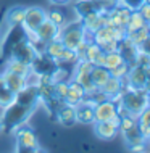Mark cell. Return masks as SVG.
<instances>
[{
	"label": "cell",
	"mask_w": 150,
	"mask_h": 153,
	"mask_svg": "<svg viewBox=\"0 0 150 153\" xmlns=\"http://www.w3.org/2000/svg\"><path fill=\"white\" fill-rule=\"evenodd\" d=\"M137 123H142L150 126V106H145V108L140 111V114L137 116Z\"/></svg>",
	"instance_id": "cell-36"
},
{
	"label": "cell",
	"mask_w": 150,
	"mask_h": 153,
	"mask_svg": "<svg viewBox=\"0 0 150 153\" xmlns=\"http://www.w3.org/2000/svg\"><path fill=\"white\" fill-rule=\"evenodd\" d=\"M144 2H145V3H150V0H144Z\"/></svg>",
	"instance_id": "cell-44"
},
{
	"label": "cell",
	"mask_w": 150,
	"mask_h": 153,
	"mask_svg": "<svg viewBox=\"0 0 150 153\" xmlns=\"http://www.w3.org/2000/svg\"><path fill=\"white\" fill-rule=\"evenodd\" d=\"M123 137L124 140H126V143L129 147H132V145H137V143H145L147 140L144 139V135L139 132V127L134 126V127H131V129H128V131H124L123 132Z\"/></svg>",
	"instance_id": "cell-27"
},
{
	"label": "cell",
	"mask_w": 150,
	"mask_h": 153,
	"mask_svg": "<svg viewBox=\"0 0 150 153\" xmlns=\"http://www.w3.org/2000/svg\"><path fill=\"white\" fill-rule=\"evenodd\" d=\"M103 56H105V52L100 47L97 42H94L92 39L87 40V45L84 48V53H82V58L90 61L92 65H103Z\"/></svg>",
	"instance_id": "cell-17"
},
{
	"label": "cell",
	"mask_w": 150,
	"mask_h": 153,
	"mask_svg": "<svg viewBox=\"0 0 150 153\" xmlns=\"http://www.w3.org/2000/svg\"><path fill=\"white\" fill-rule=\"evenodd\" d=\"M97 2L100 3V7H102V10L105 11V13H108L110 10H113V8L118 5V0H97Z\"/></svg>",
	"instance_id": "cell-37"
},
{
	"label": "cell",
	"mask_w": 150,
	"mask_h": 153,
	"mask_svg": "<svg viewBox=\"0 0 150 153\" xmlns=\"http://www.w3.org/2000/svg\"><path fill=\"white\" fill-rule=\"evenodd\" d=\"M45 19H47V10H44L40 7H29V8H26L21 27L28 36H31Z\"/></svg>",
	"instance_id": "cell-6"
},
{
	"label": "cell",
	"mask_w": 150,
	"mask_h": 153,
	"mask_svg": "<svg viewBox=\"0 0 150 153\" xmlns=\"http://www.w3.org/2000/svg\"><path fill=\"white\" fill-rule=\"evenodd\" d=\"M47 19L52 21L53 24H57L58 27H61L66 23V13L61 11L60 8H57V5H53V8H50L47 11Z\"/></svg>",
	"instance_id": "cell-29"
},
{
	"label": "cell",
	"mask_w": 150,
	"mask_h": 153,
	"mask_svg": "<svg viewBox=\"0 0 150 153\" xmlns=\"http://www.w3.org/2000/svg\"><path fill=\"white\" fill-rule=\"evenodd\" d=\"M145 90H150V71L147 74V81H145Z\"/></svg>",
	"instance_id": "cell-42"
},
{
	"label": "cell",
	"mask_w": 150,
	"mask_h": 153,
	"mask_svg": "<svg viewBox=\"0 0 150 153\" xmlns=\"http://www.w3.org/2000/svg\"><path fill=\"white\" fill-rule=\"evenodd\" d=\"M82 100H84V95L79 94L76 89H73L71 85L68 84V92H66L63 102H65V103H69V105H73V106H76L78 103H81Z\"/></svg>",
	"instance_id": "cell-30"
},
{
	"label": "cell",
	"mask_w": 150,
	"mask_h": 153,
	"mask_svg": "<svg viewBox=\"0 0 150 153\" xmlns=\"http://www.w3.org/2000/svg\"><path fill=\"white\" fill-rule=\"evenodd\" d=\"M79 60V56H78V53L76 50H71V48H63L60 53V56H58V60H57V63H76V61Z\"/></svg>",
	"instance_id": "cell-31"
},
{
	"label": "cell",
	"mask_w": 150,
	"mask_h": 153,
	"mask_svg": "<svg viewBox=\"0 0 150 153\" xmlns=\"http://www.w3.org/2000/svg\"><path fill=\"white\" fill-rule=\"evenodd\" d=\"M7 71H11L15 74L28 77L29 74H31V65L24 63V61H19L16 58H10V61L7 63Z\"/></svg>",
	"instance_id": "cell-23"
},
{
	"label": "cell",
	"mask_w": 150,
	"mask_h": 153,
	"mask_svg": "<svg viewBox=\"0 0 150 153\" xmlns=\"http://www.w3.org/2000/svg\"><path fill=\"white\" fill-rule=\"evenodd\" d=\"M58 39L63 42V45L66 48L76 50L86 39H92V37L86 32L81 19L76 18V19H73V21H69V23L66 21L63 26L60 27V36H58Z\"/></svg>",
	"instance_id": "cell-2"
},
{
	"label": "cell",
	"mask_w": 150,
	"mask_h": 153,
	"mask_svg": "<svg viewBox=\"0 0 150 153\" xmlns=\"http://www.w3.org/2000/svg\"><path fill=\"white\" fill-rule=\"evenodd\" d=\"M37 53H39V50H37L34 42H32L28 36H24L13 45V48H11V52H10V58H16L19 61H24V63L31 65L32 61H34Z\"/></svg>",
	"instance_id": "cell-4"
},
{
	"label": "cell",
	"mask_w": 150,
	"mask_h": 153,
	"mask_svg": "<svg viewBox=\"0 0 150 153\" xmlns=\"http://www.w3.org/2000/svg\"><path fill=\"white\" fill-rule=\"evenodd\" d=\"M94 132L100 140H113L119 134V119L113 121H95Z\"/></svg>",
	"instance_id": "cell-9"
},
{
	"label": "cell",
	"mask_w": 150,
	"mask_h": 153,
	"mask_svg": "<svg viewBox=\"0 0 150 153\" xmlns=\"http://www.w3.org/2000/svg\"><path fill=\"white\" fill-rule=\"evenodd\" d=\"M16 102L23 103V105H29V106H37L40 103V95H39V87L37 84H26V87L21 89L16 94Z\"/></svg>",
	"instance_id": "cell-13"
},
{
	"label": "cell",
	"mask_w": 150,
	"mask_h": 153,
	"mask_svg": "<svg viewBox=\"0 0 150 153\" xmlns=\"http://www.w3.org/2000/svg\"><path fill=\"white\" fill-rule=\"evenodd\" d=\"M76 123H81L84 126L95 123V114H94V105L87 100H82L76 105Z\"/></svg>",
	"instance_id": "cell-16"
},
{
	"label": "cell",
	"mask_w": 150,
	"mask_h": 153,
	"mask_svg": "<svg viewBox=\"0 0 150 153\" xmlns=\"http://www.w3.org/2000/svg\"><path fill=\"white\" fill-rule=\"evenodd\" d=\"M129 68H131V65L126 63V61H123L121 65H118L115 69H111V76H116V77H119V79H126V76H128V73H129Z\"/></svg>",
	"instance_id": "cell-33"
},
{
	"label": "cell",
	"mask_w": 150,
	"mask_h": 153,
	"mask_svg": "<svg viewBox=\"0 0 150 153\" xmlns=\"http://www.w3.org/2000/svg\"><path fill=\"white\" fill-rule=\"evenodd\" d=\"M16 148H18V152H26V153L40 150L37 135L31 127H26L23 124L16 129Z\"/></svg>",
	"instance_id": "cell-5"
},
{
	"label": "cell",
	"mask_w": 150,
	"mask_h": 153,
	"mask_svg": "<svg viewBox=\"0 0 150 153\" xmlns=\"http://www.w3.org/2000/svg\"><path fill=\"white\" fill-rule=\"evenodd\" d=\"M79 19H81V23H82V26H84L86 32L92 37V34L95 31L107 24L108 13H105V11H92V13H87L86 16H82V18H79Z\"/></svg>",
	"instance_id": "cell-10"
},
{
	"label": "cell",
	"mask_w": 150,
	"mask_h": 153,
	"mask_svg": "<svg viewBox=\"0 0 150 153\" xmlns=\"http://www.w3.org/2000/svg\"><path fill=\"white\" fill-rule=\"evenodd\" d=\"M57 69H58V63L55 60L49 58L44 52L37 53L34 61L31 63V73L37 74V76H39V74H44V73H53L55 74Z\"/></svg>",
	"instance_id": "cell-11"
},
{
	"label": "cell",
	"mask_w": 150,
	"mask_h": 153,
	"mask_svg": "<svg viewBox=\"0 0 150 153\" xmlns=\"http://www.w3.org/2000/svg\"><path fill=\"white\" fill-rule=\"evenodd\" d=\"M137 11H139L140 15H142V18L145 19V23L150 24V3H142L139 8H137Z\"/></svg>",
	"instance_id": "cell-35"
},
{
	"label": "cell",
	"mask_w": 150,
	"mask_h": 153,
	"mask_svg": "<svg viewBox=\"0 0 150 153\" xmlns=\"http://www.w3.org/2000/svg\"><path fill=\"white\" fill-rule=\"evenodd\" d=\"M147 106H150V90H147Z\"/></svg>",
	"instance_id": "cell-43"
},
{
	"label": "cell",
	"mask_w": 150,
	"mask_h": 153,
	"mask_svg": "<svg viewBox=\"0 0 150 153\" xmlns=\"http://www.w3.org/2000/svg\"><path fill=\"white\" fill-rule=\"evenodd\" d=\"M110 76H111V73L108 71L105 66H102V65H94L92 71H90V79H92V84L97 89L102 87Z\"/></svg>",
	"instance_id": "cell-21"
},
{
	"label": "cell",
	"mask_w": 150,
	"mask_h": 153,
	"mask_svg": "<svg viewBox=\"0 0 150 153\" xmlns=\"http://www.w3.org/2000/svg\"><path fill=\"white\" fill-rule=\"evenodd\" d=\"M139 50H140V52H144V53H147V55L150 56V36L144 40L142 44L139 45Z\"/></svg>",
	"instance_id": "cell-39"
},
{
	"label": "cell",
	"mask_w": 150,
	"mask_h": 153,
	"mask_svg": "<svg viewBox=\"0 0 150 153\" xmlns=\"http://www.w3.org/2000/svg\"><path fill=\"white\" fill-rule=\"evenodd\" d=\"M118 100L126 108V111L129 114L137 118L140 114V111L147 106V90L145 89H134V87H129L128 84H124L123 92L118 97Z\"/></svg>",
	"instance_id": "cell-3"
},
{
	"label": "cell",
	"mask_w": 150,
	"mask_h": 153,
	"mask_svg": "<svg viewBox=\"0 0 150 153\" xmlns=\"http://www.w3.org/2000/svg\"><path fill=\"white\" fill-rule=\"evenodd\" d=\"M149 36H150V24H147V23H145L142 27H139V29H136V31H132V32H129V34H126L128 39L131 40L132 44H136L137 47H139V45L142 44Z\"/></svg>",
	"instance_id": "cell-26"
},
{
	"label": "cell",
	"mask_w": 150,
	"mask_h": 153,
	"mask_svg": "<svg viewBox=\"0 0 150 153\" xmlns=\"http://www.w3.org/2000/svg\"><path fill=\"white\" fill-rule=\"evenodd\" d=\"M129 150L134 153H144V152H147V147H145V143H137V145L129 147Z\"/></svg>",
	"instance_id": "cell-40"
},
{
	"label": "cell",
	"mask_w": 150,
	"mask_h": 153,
	"mask_svg": "<svg viewBox=\"0 0 150 153\" xmlns=\"http://www.w3.org/2000/svg\"><path fill=\"white\" fill-rule=\"evenodd\" d=\"M94 114L95 121H113L119 119L118 111H116V102L111 98H102V100L94 103Z\"/></svg>",
	"instance_id": "cell-8"
},
{
	"label": "cell",
	"mask_w": 150,
	"mask_h": 153,
	"mask_svg": "<svg viewBox=\"0 0 150 153\" xmlns=\"http://www.w3.org/2000/svg\"><path fill=\"white\" fill-rule=\"evenodd\" d=\"M137 126V118L132 116V114H124V116L119 118V132H124L131 127Z\"/></svg>",
	"instance_id": "cell-32"
},
{
	"label": "cell",
	"mask_w": 150,
	"mask_h": 153,
	"mask_svg": "<svg viewBox=\"0 0 150 153\" xmlns=\"http://www.w3.org/2000/svg\"><path fill=\"white\" fill-rule=\"evenodd\" d=\"M74 11H76L78 18H82L87 13H92V11H103L100 3L97 0H79L74 5Z\"/></svg>",
	"instance_id": "cell-20"
},
{
	"label": "cell",
	"mask_w": 150,
	"mask_h": 153,
	"mask_svg": "<svg viewBox=\"0 0 150 153\" xmlns=\"http://www.w3.org/2000/svg\"><path fill=\"white\" fill-rule=\"evenodd\" d=\"M0 132H2V123H0Z\"/></svg>",
	"instance_id": "cell-45"
},
{
	"label": "cell",
	"mask_w": 150,
	"mask_h": 153,
	"mask_svg": "<svg viewBox=\"0 0 150 153\" xmlns=\"http://www.w3.org/2000/svg\"><path fill=\"white\" fill-rule=\"evenodd\" d=\"M57 121L65 127H71L76 124V106L69 105V103H60V106L57 108Z\"/></svg>",
	"instance_id": "cell-15"
},
{
	"label": "cell",
	"mask_w": 150,
	"mask_h": 153,
	"mask_svg": "<svg viewBox=\"0 0 150 153\" xmlns=\"http://www.w3.org/2000/svg\"><path fill=\"white\" fill-rule=\"evenodd\" d=\"M52 5H68V3H71L73 0H49Z\"/></svg>",
	"instance_id": "cell-41"
},
{
	"label": "cell",
	"mask_w": 150,
	"mask_h": 153,
	"mask_svg": "<svg viewBox=\"0 0 150 153\" xmlns=\"http://www.w3.org/2000/svg\"><path fill=\"white\" fill-rule=\"evenodd\" d=\"M147 142H150V135H149V137H147Z\"/></svg>",
	"instance_id": "cell-46"
},
{
	"label": "cell",
	"mask_w": 150,
	"mask_h": 153,
	"mask_svg": "<svg viewBox=\"0 0 150 153\" xmlns=\"http://www.w3.org/2000/svg\"><path fill=\"white\" fill-rule=\"evenodd\" d=\"M3 77H5L7 87L10 89L13 94H18L19 90L24 89V87H26V84H28V77L19 76V74H15L11 71H7V69H5V73H3Z\"/></svg>",
	"instance_id": "cell-18"
},
{
	"label": "cell",
	"mask_w": 150,
	"mask_h": 153,
	"mask_svg": "<svg viewBox=\"0 0 150 153\" xmlns=\"http://www.w3.org/2000/svg\"><path fill=\"white\" fill-rule=\"evenodd\" d=\"M124 61L123 55L119 53V50L116 48V50H110V52H105V56H103V65L108 71H111V69H115L118 65H121Z\"/></svg>",
	"instance_id": "cell-25"
},
{
	"label": "cell",
	"mask_w": 150,
	"mask_h": 153,
	"mask_svg": "<svg viewBox=\"0 0 150 153\" xmlns=\"http://www.w3.org/2000/svg\"><path fill=\"white\" fill-rule=\"evenodd\" d=\"M37 106H29V105H23L19 102H13L8 106L3 108V113L0 116V123H2V131H5L7 134L16 131L19 126H23L24 123L29 119L34 110Z\"/></svg>",
	"instance_id": "cell-1"
},
{
	"label": "cell",
	"mask_w": 150,
	"mask_h": 153,
	"mask_svg": "<svg viewBox=\"0 0 150 153\" xmlns=\"http://www.w3.org/2000/svg\"><path fill=\"white\" fill-rule=\"evenodd\" d=\"M24 13H26V7H11L10 10L7 11L5 15V23L8 27H16V26H21L23 19H24Z\"/></svg>",
	"instance_id": "cell-19"
},
{
	"label": "cell",
	"mask_w": 150,
	"mask_h": 153,
	"mask_svg": "<svg viewBox=\"0 0 150 153\" xmlns=\"http://www.w3.org/2000/svg\"><path fill=\"white\" fill-rule=\"evenodd\" d=\"M63 48H65L63 42H61V40L57 37V39H52V40H49V42H45V44H44L42 52L49 56V58H52V60H55V61H57Z\"/></svg>",
	"instance_id": "cell-22"
},
{
	"label": "cell",
	"mask_w": 150,
	"mask_h": 153,
	"mask_svg": "<svg viewBox=\"0 0 150 153\" xmlns=\"http://www.w3.org/2000/svg\"><path fill=\"white\" fill-rule=\"evenodd\" d=\"M16 98V94H13L5 84V77L0 74V108H5L10 103H13Z\"/></svg>",
	"instance_id": "cell-24"
},
{
	"label": "cell",
	"mask_w": 150,
	"mask_h": 153,
	"mask_svg": "<svg viewBox=\"0 0 150 153\" xmlns=\"http://www.w3.org/2000/svg\"><path fill=\"white\" fill-rule=\"evenodd\" d=\"M60 36V27L57 26V24H53L52 21H49V19H45V21L40 24L37 29L32 32L31 36H28L29 39L34 42V45L37 47V44H45V42H49V40H52V39H57V37ZM39 50V48H37Z\"/></svg>",
	"instance_id": "cell-7"
},
{
	"label": "cell",
	"mask_w": 150,
	"mask_h": 153,
	"mask_svg": "<svg viewBox=\"0 0 150 153\" xmlns=\"http://www.w3.org/2000/svg\"><path fill=\"white\" fill-rule=\"evenodd\" d=\"M145 24V19L142 18V15L139 13L137 10H132V13L131 16H129V21L126 24V34H129V32H132V31H136V29H139V27H142Z\"/></svg>",
	"instance_id": "cell-28"
},
{
	"label": "cell",
	"mask_w": 150,
	"mask_h": 153,
	"mask_svg": "<svg viewBox=\"0 0 150 153\" xmlns=\"http://www.w3.org/2000/svg\"><path fill=\"white\" fill-rule=\"evenodd\" d=\"M150 69L144 68L140 65H132L129 68V73L124 79V84H128L129 87L134 89H145V81H147V74Z\"/></svg>",
	"instance_id": "cell-12"
},
{
	"label": "cell",
	"mask_w": 150,
	"mask_h": 153,
	"mask_svg": "<svg viewBox=\"0 0 150 153\" xmlns=\"http://www.w3.org/2000/svg\"><path fill=\"white\" fill-rule=\"evenodd\" d=\"M119 5H124L128 8H131V10H137L140 5L144 3V0H118Z\"/></svg>",
	"instance_id": "cell-38"
},
{
	"label": "cell",
	"mask_w": 150,
	"mask_h": 153,
	"mask_svg": "<svg viewBox=\"0 0 150 153\" xmlns=\"http://www.w3.org/2000/svg\"><path fill=\"white\" fill-rule=\"evenodd\" d=\"M66 92H68V82H66V81H61V79H57V81H55V95L60 98L61 102L65 100Z\"/></svg>",
	"instance_id": "cell-34"
},
{
	"label": "cell",
	"mask_w": 150,
	"mask_h": 153,
	"mask_svg": "<svg viewBox=\"0 0 150 153\" xmlns=\"http://www.w3.org/2000/svg\"><path fill=\"white\" fill-rule=\"evenodd\" d=\"M123 87H124V79H119V77H116V76H110L107 79V82L99 90L103 94L105 98H111V100L116 102L123 92Z\"/></svg>",
	"instance_id": "cell-14"
}]
</instances>
